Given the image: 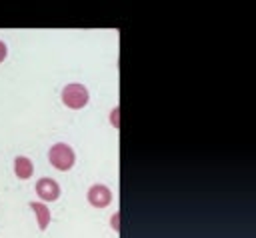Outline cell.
<instances>
[{
    "mask_svg": "<svg viewBox=\"0 0 256 238\" xmlns=\"http://www.w3.org/2000/svg\"><path fill=\"white\" fill-rule=\"evenodd\" d=\"M48 158H50V164H52L56 170H70V168L74 166V162H76L74 150H72L68 144H64V142L54 144V146L50 148V152H48Z\"/></svg>",
    "mask_w": 256,
    "mask_h": 238,
    "instance_id": "1",
    "label": "cell"
},
{
    "mask_svg": "<svg viewBox=\"0 0 256 238\" xmlns=\"http://www.w3.org/2000/svg\"><path fill=\"white\" fill-rule=\"evenodd\" d=\"M88 100H90L88 88L82 86V84H76V82H74V84L64 86V90H62V102H64L68 108H72V110L84 108V106L88 104Z\"/></svg>",
    "mask_w": 256,
    "mask_h": 238,
    "instance_id": "2",
    "label": "cell"
},
{
    "mask_svg": "<svg viewBox=\"0 0 256 238\" xmlns=\"http://www.w3.org/2000/svg\"><path fill=\"white\" fill-rule=\"evenodd\" d=\"M88 202L94 206V208H106L110 202H112V192L108 186L104 184H94L90 186L88 190Z\"/></svg>",
    "mask_w": 256,
    "mask_h": 238,
    "instance_id": "3",
    "label": "cell"
},
{
    "mask_svg": "<svg viewBox=\"0 0 256 238\" xmlns=\"http://www.w3.org/2000/svg\"><path fill=\"white\" fill-rule=\"evenodd\" d=\"M36 194H38L44 202H54V200H58V196H60V186H58V182L52 180V178H40V180L36 182Z\"/></svg>",
    "mask_w": 256,
    "mask_h": 238,
    "instance_id": "4",
    "label": "cell"
},
{
    "mask_svg": "<svg viewBox=\"0 0 256 238\" xmlns=\"http://www.w3.org/2000/svg\"><path fill=\"white\" fill-rule=\"evenodd\" d=\"M30 208L32 212L36 214V220H38V228L40 230H46L48 224H50V208L42 202H30Z\"/></svg>",
    "mask_w": 256,
    "mask_h": 238,
    "instance_id": "5",
    "label": "cell"
},
{
    "mask_svg": "<svg viewBox=\"0 0 256 238\" xmlns=\"http://www.w3.org/2000/svg\"><path fill=\"white\" fill-rule=\"evenodd\" d=\"M14 172H16V176H18L20 180H28V178L32 176V172H34L32 160L26 158V156H18V158L14 160Z\"/></svg>",
    "mask_w": 256,
    "mask_h": 238,
    "instance_id": "6",
    "label": "cell"
},
{
    "mask_svg": "<svg viewBox=\"0 0 256 238\" xmlns=\"http://www.w3.org/2000/svg\"><path fill=\"white\" fill-rule=\"evenodd\" d=\"M6 54H8V48H6V44L0 40V62L6 58Z\"/></svg>",
    "mask_w": 256,
    "mask_h": 238,
    "instance_id": "7",
    "label": "cell"
},
{
    "mask_svg": "<svg viewBox=\"0 0 256 238\" xmlns=\"http://www.w3.org/2000/svg\"><path fill=\"white\" fill-rule=\"evenodd\" d=\"M116 116H118V108H114V110H112V116H110V120H112V122L118 126V120H116Z\"/></svg>",
    "mask_w": 256,
    "mask_h": 238,
    "instance_id": "8",
    "label": "cell"
},
{
    "mask_svg": "<svg viewBox=\"0 0 256 238\" xmlns=\"http://www.w3.org/2000/svg\"><path fill=\"white\" fill-rule=\"evenodd\" d=\"M112 228H114V230H118V214H116V216H112Z\"/></svg>",
    "mask_w": 256,
    "mask_h": 238,
    "instance_id": "9",
    "label": "cell"
}]
</instances>
